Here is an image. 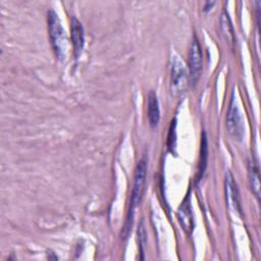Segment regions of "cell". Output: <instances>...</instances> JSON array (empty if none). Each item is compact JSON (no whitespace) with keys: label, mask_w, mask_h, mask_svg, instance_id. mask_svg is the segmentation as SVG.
Instances as JSON below:
<instances>
[{"label":"cell","mask_w":261,"mask_h":261,"mask_svg":"<svg viewBox=\"0 0 261 261\" xmlns=\"http://www.w3.org/2000/svg\"><path fill=\"white\" fill-rule=\"evenodd\" d=\"M146 175H147V162L145 159H142L139 161L136 171H135L129 212H128V217H127L126 224H125V229H128L132 226L134 209L137 205L140 204V202L143 198V194H144V190H145V182H146Z\"/></svg>","instance_id":"obj_1"},{"label":"cell","mask_w":261,"mask_h":261,"mask_svg":"<svg viewBox=\"0 0 261 261\" xmlns=\"http://www.w3.org/2000/svg\"><path fill=\"white\" fill-rule=\"evenodd\" d=\"M48 23H49V35L51 39L52 46L56 55L59 58H64L67 51V38L66 34L61 25L58 15L54 11L48 13Z\"/></svg>","instance_id":"obj_2"},{"label":"cell","mask_w":261,"mask_h":261,"mask_svg":"<svg viewBox=\"0 0 261 261\" xmlns=\"http://www.w3.org/2000/svg\"><path fill=\"white\" fill-rule=\"evenodd\" d=\"M188 86V74L182 61L173 57L170 68V92L174 97H180Z\"/></svg>","instance_id":"obj_3"},{"label":"cell","mask_w":261,"mask_h":261,"mask_svg":"<svg viewBox=\"0 0 261 261\" xmlns=\"http://www.w3.org/2000/svg\"><path fill=\"white\" fill-rule=\"evenodd\" d=\"M226 127L228 134L234 140H241L244 136V123L242 119V115L237 103V99L234 94L231 96V100L229 103V108L226 115Z\"/></svg>","instance_id":"obj_4"},{"label":"cell","mask_w":261,"mask_h":261,"mask_svg":"<svg viewBox=\"0 0 261 261\" xmlns=\"http://www.w3.org/2000/svg\"><path fill=\"white\" fill-rule=\"evenodd\" d=\"M202 71V52L198 40L195 38L189 52V75L192 86H195Z\"/></svg>","instance_id":"obj_5"},{"label":"cell","mask_w":261,"mask_h":261,"mask_svg":"<svg viewBox=\"0 0 261 261\" xmlns=\"http://www.w3.org/2000/svg\"><path fill=\"white\" fill-rule=\"evenodd\" d=\"M225 196H226V203L227 206L231 211L236 214L241 215V204H240V197L238 187L233 179V176L230 172L225 174Z\"/></svg>","instance_id":"obj_6"},{"label":"cell","mask_w":261,"mask_h":261,"mask_svg":"<svg viewBox=\"0 0 261 261\" xmlns=\"http://www.w3.org/2000/svg\"><path fill=\"white\" fill-rule=\"evenodd\" d=\"M70 32H71V41H72V45H73L74 55L77 57L84 48L85 38H84L83 25L75 16L71 17Z\"/></svg>","instance_id":"obj_7"},{"label":"cell","mask_w":261,"mask_h":261,"mask_svg":"<svg viewBox=\"0 0 261 261\" xmlns=\"http://www.w3.org/2000/svg\"><path fill=\"white\" fill-rule=\"evenodd\" d=\"M177 217L181 224V227L185 229V231L190 233L193 230L194 221H193V215L191 212L190 199L188 196L182 201L181 205L179 206V208L177 210Z\"/></svg>","instance_id":"obj_8"},{"label":"cell","mask_w":261,"mask_h":261,"mask_svg":"<svg viewBox=\"0 0 261 261\" xmlns=\"http://www.w3.org/2000/svg\"><path fill=\"white\" fill-rule=\"evenodd\" d=\"M160 118L159 104L154 92H150L148 95V119L151 126H156Z\"/></svg>","instance_id":"obj_9"},{"label":"cell","mask_w":261,"mask_h":261,"mask_svg":"<svg viewBox=\"0 0 261 261\" xmlns=\"http://www.w3.org/2000/svg\"><path fill=\"white\" fill-rule=\"evenodd\" d=\"M249 181L252 189L253 194L257 199L260 198V175H259V168L256 164L254 159L249 161Z\"/></svg>","instance_id":"obj_10"},{"label":"cell","mask_w":261,"mask_h":261,"mask_svg":"<svg viewBox=\"0 0 261 261\" xmlns=\"http://www.w3.org/2000/svg\"><path fill=\"white\" fill-rule=\"evenodd\" d=\"M220 27H221V31H222V35L224 36V38L226 39V41L228 43H230V45L232 46L234 43V35H233V30H232V25L230 23V19L227 15V13L225 11H223V13L221 14L220 17Z\"/></svg>","instance_id":"obj_11"},{"label":"cell","mask_w":261,"mask_h":261,"mask_svg":"<svg viewBox=\"0 0 261 261\" xmlns=\"http://www.w3.org/2000/svg\"><path fill=\"white\" fill-rule=\"evenodd\" d=\"M206 162H207V140L206 135L203 133L202 135V142H201V151H200V163H199V177L203 174L205 168H206Z\"/></svg>","instance_id":"obj_12"},{"label":"cell","mask_w":261,"mask_h":261,"mask_svg":"<svg viewBox=\"0 0 261 261\" xmlns=\"http://www.w3.org/2000/svg\"><path fill=\"white\" fill-rule=\"evenodd\" d=\"M138 240H139V245H140V251H141V254L143 255L144 254V246L146 244V231H145L143 222H141L138 227Z\"/></svg>","instance_id":"obj_13"},{"label":"cell","mask_w":261,"mask_h":261,"mask_svg":"<svg viewBox=\"0 0 261 261\" xmlns=\"http://www.w3.org/2000/svg\"><path fill=\"white\" fill-rule=\"evenodd\" d=\"M175 120L172 121V125H170V130H169V136H168V148L170 151H173L175 148Z\"/></svg>","instance_id":"obj_14"},{"label":"cell","mask_w":261,"mask_h":261,"mask_svg":"<svg viewBox=\"0 0 261 261\" xmlns=\"http://www.w3.org/2000/svg\"><path fill=\"white\" fill-rule=\"evenodd\" d=\"M215 4V2H206L205 6H204V10H209L210 8H212V6Z\"/></svg>","instance_id":"obj_15"}]
</instances>
